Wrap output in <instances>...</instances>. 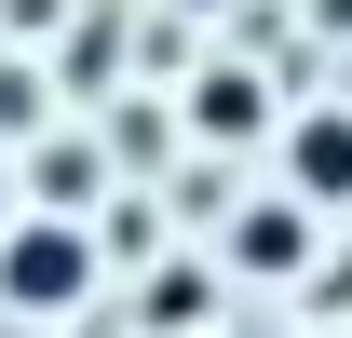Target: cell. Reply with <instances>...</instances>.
<instances>
[{
    "label": "cell",
    "mask_w": 352,
    "mask_h": 338,
    "mask_svg": "<svg viewBox=\"0 0 352 338\" xmlns=\"http://www.w3.org/2000/svg\"><path fill=\"white\" fill-rule=\"evenodd\" d=\"M311 284H325V311H352V257H339V271H311Z\"/></svg>",
    "instance_id": "ba28073f"
},
{
    "label": "cell",
    "mask_w": 352,
    "mask_h": 338,
    "mask_svg": "<svg viewBox=\"0 0 352 338\" xmlns=\"http://www.w3.org/2000/svg\"><path fill=\"white\" fill-rule=\"evenodd\" d=\"M190 135H204V149H244V135H271V82L244 68V54L190 68Z\"/></svg>",
    "instance_id": "277c9868"
},
{
    "label": "cell",
    "mask_w": 352,
    "mask_h": 338,
    "mask_svg": "<svg viewBox=\"0 0 352 338\" xmlns=\"http://www.w3.org/2000/svg\"><path fill=\"white\" fill-rule=\"evenodd\" d=\"M0 230H14V163H0Z\"/></svg>",
    "instance_id": "9c48e42d"
},
{
    "label": "cell",
    "mask_w": 352,
    "mask_h": 338,
    "mask_svg": "<svg viewBox=\"0 0 352 338\" xmlns=\"http://www.w3.org/2000/svg\"><path fill=\"white\" fill-rule=\"evenodd\" d=\"M95 297V230L82 216H14L0 230V311L14 325H68Z\"/></svg>",
    "instance_id": "6da1fadb"
},
{
    "label": "cell",
    "mask_w": 352,
    "mask_h": 338,
    "mask_svg": "<svg viewBox=\"0 0 352 338\" xmlns=\"http://www.w3.org/2000/svg\"><path fill=\"white\" fill-rule=\"evenodd\" d=\"M204 311H217V271H204V257H163L149 297H135V325H149V338H190Z\"/></svg>",
    "instance_id": "5b68a950"
},
{
    "label": "cell",
    "mask_w": 352,
    "mask_h": 338,
    "mask_svg": "<svg viewBox=\"0 0 352 338\" xmlns=\"http://www.w3.org/2000/svg\"><path fill=\"white\" fill-rule=\"evenodd\" d=\"M285 203H298V216H325V203H352V109H339V95L285 122Z\"/></svg>",
    "instance_id": "7a4b0ae2"
},
{
    "label": "cell",
    "mask_w": 352,
    "mask_h": 338,
    "mask_svg": "<svg viewBox=\"0 0 352 338\" xmlns=\"http://www.w3.org/2000/svg\"><path fill=\"white\" fill-rule=\"evenodd\" d=\"M230 271H258V284H298V271H311V216L285 203V190L230 203Z\"/></svg>",
    "instance_id": "3957f363"
},
{
    "label": "cell",
    "mask_w": 352,
    "mask_h": 338,
    "mask_svg": "<svg viewBox=\"0 0 352 338\" xmlns=\"http://www.w3.org/2000/svg\"><path fill=\"white\" fill-rule=\"evenodd\" d=\"M41 122V68H14V54H0V135H28Z\"/></svg>",
    "instance_id": "52a82bcc"
},
{
    "label": "cell",
    "mask_w": 352,
    "mask_h": 338,
    "mask_svg": "<svg viewBox=\"0 0 352 338\" xmlns=\"http://www.w3.org/2000/svg\"><path fill=\"white\" fill-rule=\"evenodd\" d=\"M230 338H285V325H230Z\"/></svg>",
    "instance_id": "30bf717a"
},
{
    "label": "cell",
    "mask_w": 352,
    "mask_h": 338,
    "mask_svg": "<svg viewBox=\"0 0 352 338\" xmlns=\"http://www.w3.org/2000/svg\"><path fill=\"white\" fill-rule=\"evenodd\" d=\"M82 203H95V149H82V135H54L41 163H28V203H14V216H82Z\"/></svg>",
    "instance_id": "8992f818"
}]
</instances>
